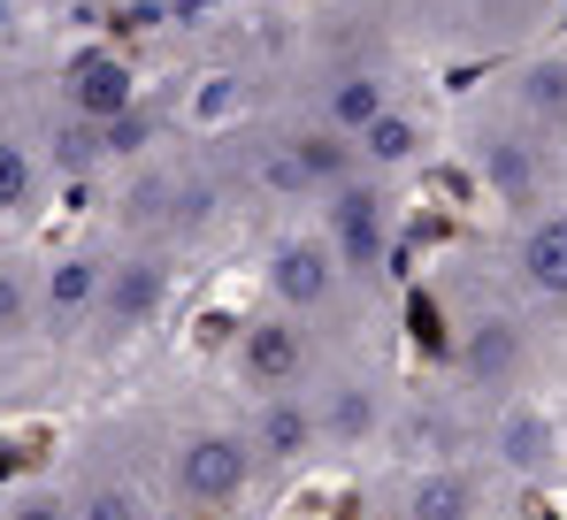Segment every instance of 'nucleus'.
<instances>
[{
	"mask_svg": "<svg viewBox=\"0 0 567 520\" xmlns=\"http://www.w3.org/2000/svg\"><path fill=\"white\" fill-rule=\"evenodd\" d=\"M560 15H567V0H422V8L391 15V31L414 39V46L430 39L437 54L491 70V62H514V54L560 39V31H553Z\"/></svg>",
	"mask_w": 567,
	"mask_h": 520,
	"instance_id": "nucleus-4",
	"label": "nucleus"
},
{
	"mask_svg": "<svg viewBox=\"0 0 567 520\" xmlns=\"http://www.w3.org/2000/svg\"><path fill=\"white\" fill-rule=\"evenodd\" d=\"M406 100V77L383 46H338L330 62H315V77L299 85V115L330 123L338 138H361L377 115H391Z\"/></svg>",
	"mask_w": 567,
	"mask_h": 520,
	"instance_id": "nucleus-12",
	"label": "nucleus"
},
{
	"mask_svg": "<svg viewBox=\"0 0 567 520\" xmlns=\"http://www.w3.org/2000/svg\"><path fill=\"white\" fill-rule=\"evenodd\" d=\"M445 146V131L414 107V100H399L391 115H377L361 138H353V154H361V176H377V184H406V176L430 169V154Z\"/></svg>",
	"mask_w": 567,
	"mask_h": 520,
	"instance_id": "nucleus-18",
	"label": "nucleus"
},
{
	"mask_svg": "<svg viewBox=\"0 0 567 520\" xmlns=\"http://www.w3.org/2000/svg\"><path fill=\"white\" fill-rule=\"evenodd\" d=\"M246 436H254V451H261V467L291 482V475H315L330 451H322V422H315V398L307 391H291V398H254L246 414Z\"/></svg>",
	"mask_w": 567,
	"mask_h": 520,
	"instance_id": "nucleus-16",
	"label": "nucleus"
},
{
	"mask_svg": "<svg viewBox=\"0 0 567 520\" xmlns=\"http://www.w3.org/2000/svg\"><path fill=\"white\" fill-rule=\"evenodd\" d=\"M475 459L483 475L506 490V498H529V490H560L567 482V406H553L545 391L537 398H506V406H483V429H475Z\"/></svg>",
	"mask_w": 567,
	"mask_h": 520,
	"instance_id": "nucleus-7",
	"label": "nucleus"
},
{
	"mask_svg": "<svg viewBox=\"0 0 567 520\" xmlns=\"http://www.w3.org/2000/svg\"><path fill=\"white\" fill-rule=\"evenodd\" d=\"M169 291H177V260L169 253H154V246L107 253V291H100V314H93V345L100 352L138 345L169 314Z\"/></svg>",
	"mask_w": 567,
	"mask_h": 520,
	"instance_id": "nucleus-14",
	"label": "nucleus"
},
{
	"mask_svg": "<svg viewBox=\"0 0 567 520\" xmlns=\"http://www.w3.org/2000/svg\"><path fill=\"white\" fill-rule=\"evenodd\" d=\"M369 520H498L506 490L483 475V459H430V467H383L369 490Z\"/></svg>",
	"mask_w": 567,
	"mask_h": 520,
	"instance_id": "nucleus-11",
	"label": "nucleus"
},
{
	"mask_svg": "<svg viewBox=\"0 0 567 520\" xmlns=\"http://www.w3.org/2000/svg\"><path fill=\"white\" fill-rule=\"evenodd\" d=\"M399 391L406 375L391 367L383 345H361V352H338L322 367V383L307 391L315 398V422H322V451L330 459H377L391 451V422H399Z\"/></svg>",
	"mask_w": 567,
	"mask_h": 520,
	"instance_id": "nucleus-5",
	"label": "nucleus"
},
{
	"mask_svg": "<svg viewBox=\"0 0 567 520\" xmlns=\"http://www.w3.org/2000/svg\"><path fill=\"white\" fill-rule=\"evenodd\" d=\"M315 230L330 238V253L338 268L383 299V283H391V260H399V184H377V176H353L346 191H330L322 207H315Z\"/></svg>",
	"mask_w": 567,
	"mask_h": 520,
	"instance_id": "nucleus-9",
	"label": "nucleus"
},
{
	"mask_svg": "<svg viewBox=\"0 0 567 520\" xmlns=\"http://www.w3.org/2000/svg\"><path fill=\"white\" fill-rule=\"evenodd\" d=\"M162 459V506L169 520H254V506L277 490L238 414H192L154 436Z\"/></svg>",
	"mask_w": 567,
	"mask_h": 520,
	"instance_id": "nucleus-2",
	"label": "nucleus"
},
{
	"mask_svg": "<svg viewBox=\"0 0 567 520\" xmlns=\"http://www.w3.org/2000/svg\"><path fill=\"white\" fill-rule=\"evenodd\" d=\"M100 291H107V253L93 246L54 253L39 268V337H93Z\"/></svg>",
	"mask_w": 567,
	"mask_h": 520,
	"instance_id": "nucleus-17",
	"label": "nucleus"
},
{
	"mask_svg": "<svg viewBox=\"0 0 567 520\" xmlns=\"http://www.w3.org/2000/svg\"><path fill=\"white\" fill-rule=\"evenodd\" d=\"M475 100H491L514 131H529L537 146H553L567 162V39H545L514 62H491Z\"/></svg>",
	"mask_w": 567,
	"mask_h": 520,
	"instance_id": "nucleus-13",
	"label": "nucleus"
},
{
	"mask_svg": "<svg viewBox=\"0 0 567 520\" xmlns=\"http://www.w3.org/2000/svg\"><path fill=\"white\" fill-rule=\"evenodd\" d=\"M39 337V275H23L16 260H0V352Z\"/></svg>",
	"mask_w": 567,
	"mask_h": 520,
	"instance_id": "nucleus-21",
	"label": "nucleus"
},
{
	"mask_svg": "<svg viewBox=\"0 0 567 520\" xmlns=\"http://www.w3.org/2000/svg\"><path fill=\"white\" fill-rule=\"evenodd\" d=\"M430 314L445 330V383H461L475 406H506V398H537L553 375V337L537 330V314L498 283V268L483 246L445 253L430 275Z\"/></svg>",
	"mask_w": 567,
	"mask_h": 520,
	"instance_id": "nucleus-1",
	"label": "nucleus"
},
{
	"mask_svg": "<svg viewBox=\"0 0 567 520\" xmlns=\"http://www.w3.org/2000/svg\"><path fill=\"white\" fill-rule=\"evenodd\" d=\"M39 154H47V176H100L107 169V138H100V123H78V115H47V131H39Z\"/></svg>",
	"mask_w": 567,
	"mask_h": 520,
	"instance_id": "nucleus-20",
	"label": "nucleus"
},
{
	"mask_svg": "<svg viewBox=\"0 0 567 520\" xmlns=\"http://www.w3.org/2000/svg\"><path fill=\"white\" fill-rule=\"evenodd\" d=\"M406 8H422V0H391V15H406Z\"/></svg>",
	"mask_w": 567,
	"mask_h": 520,
	"instance_id": "nucleus-23",
	"label": "nucleus"
},
{
	"mask_svg": "<svg viewBox=\"0 0 567 520\" xmlns=\"http://www.w3.org/2000/svg\"><path fill=\"white\" fill-rule=\"evenodd\" d=\"M0 520H78L70 482H62V475H31V482H16V490L0 498Z\"/></svg>",
	"mask_w": 567,
	"mask_h": 520,
	"instance_id": "nucleus-22",
	"label": "nucleus"
},
{
	"mask_svg": "<svg viewBox=\"0 0 567 520\" xmlns=\"http://www.w3.org/2000/svg\"><path fill=\"white\" fill-rule=\"evenodd\" d=\"M330 360H338V352L322 345L307 322L261 306V314H246L238 337H230V383H238L246 406H254V398H291V391H315Z\"/></svg>",
	"mask_w": 567,
	"mask_h": 520,
	"instance_id": "nucleus-10",
	"label": "nucleus"
},
{
	"mask_svg": "<svg viewBox=\"0 0 567 520\" xmlns=\"http://www.w3.org/2000/svg\"><path fill=\"white\" fill-rule=\"evenodd\" d=\"M146 92H138V70H131V54H115V46H78L62 70H54V107L62 115H78V123H115V115H131Z\"/></svg>",
	"mask_w": 567,
	"mask_h": 520,
	"instance_id": "nucleus-15",
	"label": "nucleus"
},
{
	"mask_svg": "<svg viewBox=\"0 0 567 520\" xmlns=\"http://www.w3.org/2000/svg\"><path fill=\"white\" fill-rule=\"evenodd\" d=\"M483 260L498 268V283L537 314V330L560 345L567 337V191L545 207L498 215L483 230Z\"/></svg>",
	"mask_w": 567,
	"mask_h": 520,
	"instance_id": "nucleus-6",
	"label": "nucleus"
},
{
	"mask_svg": "<svg viewBox=\"0 0 567 520\" xmlns=\"http://www.w3.org/2000/svg\"><path fill=\"white\" fill-rule=\"evenodd\" d=\"M70 506L78 520H169L162 506V459L138 436H93L70 459Z\"/></svg>",
	"mask_w": 567,
	"mask_h": 520,
	"instance_id": "nucleus-8",
	"label": "nucleus"
},
{
	"mask_svg": "<svg viewBox=\"0 0 567 520\" xmlns=\"http://www.w3.org/2000/svg\"><path fill=\"white\" fill-rule=\"evenodd\" d=\"M47 191V154L23 131H0V222H23Z\"/></svg>",
	"mask_w": 567,
	"mask_h": 520,
	"instance_id": "nucleus-19",
	"label": "nucleus"
},
{
	"mask_svg": "<svg viewBox=\"0 0 567 520\" xmlns=\"http://www.w3.org/2000/svg\"><path fill=\"white\" fill-rule=\"evenodd\" d=\"M445 146H453V162L468 169V184L483 191L491 222H498V215H522V207H545V199L567 191V162L560 154L537 146L529 131H514V123H506L491 100H475V92L453 107Z\"/></svg>",
	"mask_w": 567,
	"mask_h": 520,
	"instance_id": "nucleus-3",
	"label": "nucleus"
}]
</instances>
